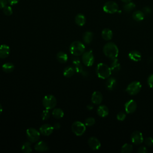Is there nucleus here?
Returning <instances> with one entry per match:
<instances>
[{"label":"nucleus","mask_w":153,"mask_h":153,"mask_svg":"<svg viewBox=\"0 0 153 153\" xmlns=\"http://www.w3.org/2000/svg\"><path fill=\"white\" fill-rule=\"evenodd\" d=\"M103 52L104 54L110 58L111 59H115L118 55V48L116 44L114 42H110L106 43L103 48Z\"/></svg>","instance_id":"obj_1"},{"label":"nucleus","mask_w":153,"mask_h":153,"mask_svg":"<svg viewBox=\"0 0 153 153\" xmlns=\"http://www.w3.org/2000/svg\"><path fill=\"white\" fill-rule=\"evenodd\" d=\"M96 72L97 76L102 79L108 78L112 73L111 68L103 63H100L97 65Z\"/></svg>","instance_id":"obj_2"},{"label":"nucleus","mask_w":153,"mask_h":153,"mask_svg":"<svg viewBox=\"0 0 153 153\" xmlns=\"http://www.w3.org/2000/svg\"><path fill=\"white\" fill-rule=\"evenodd\" d=\"M69 51L75 56H81L85 51V45L80 41H74L70 45Z\"/></svg>","instance_id":"obj_3"},{"label":"nucleus","mask_w":153,"mask_h":153,"mask_svg":"<svg viewBox=\"0 0 153 153\" xmlns=\"http://www.w3.org/2000/svg\"><path fill=\"white\" fill-rule=\"evenodd\" d=\"M57 104L56 98L52 94H48L44 97L42 99V105L47 109H53Z\"/></svg>","instance_id":"obj_4"},{"label":"nucleus","mask_w":153,"mask_h":153,"mask_svg":"<svg viewBox=\"0 0 153 153\" xmlns=\"http://www.w3.org/2000/svg\"><path fill=\"white\" fill-rule=\"evenodd\" d=\"M86 126L85 124L80 121H75L72 123L71 126V129L72 132L77 136H80L82 135L86 130Z\"/></svg>","instance_id":"obj_5"},{"label":"nucleus","mask_w":153,"mask_h":153,"mask_svg":"<svg viewBox=\"0 0 153 153\" xmlns=\"http://www.w3.org/2000/svg\"><path fill=\"white\" fill-rule=\"evenodd\" d=\"M142 88V85L140 82L134 81L130 82L127 87L126 91L130 95H136L139 93Z\"/></svg>","instance_id":"obj_6"},{"label":"nucleus","mask_w":153,"mask_h":153,"mask_svg":"<svg viewBox=\"0 0 153 153\" xmlns=\"http://www.w3.org/2000/svg\"><path fill=\"white\" fill-rule=\"evenodd\" d=\"M26 136L28 140L32 143L37 142L39 137L41 133L34 128H29L26 130Z\"/></svg>","instance_id":"obj_7"},{"label":"nucleus","mask_w":153,"mask_h":153,"mask_svg":"<svg viewBox=\"0 0 153 153\" xmlns=\"http://www.w3.org/2000/svg\"><path fill=\"white\" fill-rule=\"evenodd\" d=\"M103 10L109 14H114L118 11V5L114 1H108L103 6Z\"/></svg>","instance_id":"obj_8"},{"label":"nucleus","mask_w":153,"mask_h":153,"mask_svg":"<svg viewBox=\"0 0 153 153\" xmlns=\"http://www.w3.org/2000/svg\"><path fill=\"white\" fill-rule=\"evenodd\" d=\"M82 61L86 66H91L94 62V57L91 51L84 52L82 54Z\"/></svg>","instance_id":"obj_9"},{"label":"nucleus","mask_w":153,"mask_h":153,"mask_svg":"<svg viewBox=\"0 0 153 153\" xmlns=\"http://www.w3.org/2000/svg\"><path fill=\"white\" fill-rule=\"evenodd\" d=\"M131 141L134 145H140L143 142V137L142 133L139 131H134L132 133L131 137Z\"/></svg>","instance_id":"obj_10"},{"label":"nucleus","mask_w":153,"mask_h":153,"mask_svg":"<svg viewBox=\"0 0 153 153\" xmlns=\"http://www.w3.org/2000/svg\"><path fill=\"white\" fill-rule=\"evenodd\" d=\"M124 108L127 114H133L136 111L137 108L136 102L134 100L130 99L125 103Z\"/></svg>","instance_id":"obj_11"},{"label":"nucleus","mask_w":153,"mask_h":153,"mask_svg":"<svg viewBox=\"0 0 153 153\" xmlns=\"http://www.w3.org/2000/svg\"><path fill=\"white\" fill-rule=\"evenodd\" d=\"M54 127L48 124H44L39 127V132L44 136H49L54 131Z\"/></svg>","instance_id":"obj_12"},{"label":"nucleus","mask_w":153,"mask_h":153,"mask_svg":"<svg viewBox=\"0 0 153 153\" xmlns=\"http://www.w3.org/2000/svg\"><path fill=\"white\" fill-rule=\"evenodd\" d=\"M88 144L90 148L94 151L97 150L101 146V143L99 140L96 137H91L88 140Z\"/></svg>","instance_id":"obj_13"},{"label":"nucleus","mask_w":153,"mask_h":153,"mask_svg":"<svg viewBox=\"0 0 153 153\" xmlns=\"http://www.w3.org/2000/svg\"><path fill=\"white\" fill-rule=\"evenodd\" d=\"M91 102L93 104H95V105L100 104L103 100L102 94L99 91H96L93 92L91 96Z\"/></svg>","instance_id":"obj_14"},{"label":"nucleus","mask_w":153,"mask_h":153,"mask_svg":"<svg viewBox=\"0 0 153 153\" xmlns=\"http://www.w3.org/2000/svg\"><path fill=\"white\" fill-rule=\"evenodd\" d=\"M35 150L39 152H45L49 149L48 146L44 141H40L38 142L34 146Z\"/></svg>","instance_id":"obj_15"},{"label":"nucleus","mask_w":153,"mask_h":153,"mask_svg":"<svg viewBox=\"0 0 153 153\" xmlns=\"http://www.w3.org/2000/svg\"><path fill=\"white\" fill-rule=\"evenodd\" d=\"M10 49L9 46L3 44L0 45V59L7 57L10 54Z\"/></svg>","instance_id":"obj_16"},{"label":"nucleus","mask_w":153,"mask_h":153,"mask_svg":"<svg viewBox=\"0 0 153 153\" xmlns=\"http://www.w3.org/2000/svg\"><path fill=\"white\" fill-rule=\"evenodd\" d=\"M128 57L134 62H139L142 59L141 53L137 50H132L128 54Z\"/></svg>","instance_id":"obj_17"},{"label":"nucleus","mask_w":153,"mask_h":153,"mask_svg":"<svg viewBox=\"0 0 153 153\" xmlns=\"http://www.w3.org/2000/svg\"><path fill=\"white\" fill-rule=\"evenodd\" d=\"M105 85H106V88L108 90H109V91L113 90L116 87L117 80L115 78H114L113 77L108 78V79H107V81L105 83Z\"/></svg>","instance_id":"obj_18"},{"label":"nucleus","mask_w":153,"mask_h":153,"mask_svg":"<svg viewBox=\"0 0 153 153\" xmlns=\"http://www.w3.org/2000/svg\"><path fill=\"white\" fill-rule=\"evenodd\" d=\"M97 113L101 117H106L109 114V109L105 105H100L97 109Z\"/></svg>","instance_id":"obj_19"},{"label":"nucleus","mask_w":153,"mask_h":153,"mask_svg":"<svg viewBox=\"0 0 153 153\" xmlns=\"http://www.w3.org/2000/svg\"><path fill=\"white\" fill-rule=\"evenodd\" d=\"M101 35L104 40L109 41L112 39L113 36V33L111 29L108 28H105L102 31Z\"/></svg>","instance_id":"obj_20"},{"label":"nucleus","mask_w":153,"mask_h":153,"mask_svg":"<svg viewBox=\"0 0 153 153\" xmlns=\"http://www.w3.org/2000/svg\"><path fill=\"white\" fill-rule=\"evenodd\" d=\"M144 16H145V14L142 11H140V10L135 11L132 14L133 19L137 22H140L143 20L144 19Z\"/></svg>","instance_id":"obj_21"},{"label":"nucleus","mask_w":153,"mask_h":153,"mask_svg":"<svg viewBox=\"0 0 153 153\" xmlns=\"http://www.w3.org/2000/svg\"><path fill=\"white\" fill-rule=\"evenodd\" d=\"M75 21L77 25L79 26H82L84 25V24L85 23L86 19L84 15H83L82 14H78L75 17Z\"/></svg>","instance_id":"obj_22"},{"label":"nucleus","mask_w":153,"mask_h":153,"mask_svg":"<svg viewBox=\"0 0 153 153\" xmlns=\"http://www.w3.org/2000/svg\"><path fill=\"white\" fill-rule=\"evenodd\" d=\"M120 63L118 62V60L117 58L112 59V62L111 63V71L114 72H117L120 69Z\"/></svg>","instance_id":"obj_23"},{"label":"nucleus","mask_w":153,"mask_h":153,"mask_svg":"<svg viewBox=\"0 0 153 153\" xmlns=\"http://www.w3.org/2000/svg\"><path fill=\"white\" fill-rule=\"evenodd\" d=\"M93 38V33L90 31L85 32L82 36L83 41L86 44H90Z\"/></svg>","instance_id":"obj_24"},{"label":"nucleus","mask_w":153,"mask_h":153,"mask_svg":"<svg viewBox=\"0 0 153 153\" xmlns=\"http://www.w3.org/2000/svg\"><path fill=\"white\" fill-rule=\"evenodd\" d=\"M2 69L4 72L6 73H11L13 71L14 69V66L13 63L7 62L2 65Z\"/></svg>","instance_id":"obj_25"},{"label":"nucleus","mask_w":153,"mask_h":153,"mask_svg":"<svg viewBox=\"0 0 153 153\" xmlns=\"http://www.w3.org/2000/svg\"><path fill=\"white\" fill-rule=\"evenodd\" d=\"M56 58L60 63H66L68 60V55L63 51H60L57 54Z\"/></svg>","instance_id":"obj_26"},{"label":"nucleus","mask_w":153,"mask_h":153,"mask_svg":"<svg viewBox=\"0 0 153 153\" xmlns=\"http://www.w3.org/2000/svg\"><path fill=\"white\" fill-rule=\"evenodd\" d=\"M52 115L56 119H60L64 115V112L60 108H55L52 111Z\"/></svg>","instance_id":"obj_27"},{"label":"nucleus","mask_w":153,"mask_h":153,"mask_svg":"<svg viewBox=\"0 0 153 153\" xmlns=\"http://www.w3.org/2000/svg\"><path fill=\"white\" fill-rule=\"evenodd\" d=\"M75 69L72 66H67L63 71V75L66 77H71L75 73Z\"/></svg>","instance_id":"obj_28"},{"label":"nucleus","mask_w":153,"mask_h":153,"mask_svg":"<svg viewBox=\"0 0 153 153\" xmlns=\"http://www.w3.org/2000/svg\"><path fill=\"white\" fill-rule=\"evenodd\" d=\"M22 151L25 153H29L32 151L30 142H25L22 145Z\"/></svg>","instance_id":"obj_29"},{"label":"nucleus","mask_w":153,"mask_h":153,"mask_svg":"<svg viewBox=\"0 0 153 153\" xmlns=\"http://www.w3.org/2000/svg\"><path fill=\"white\" fill-rule=\"evenodd\" d=\"M132 151L133 146L130 143L124 144L121 148V152L123 153H130Z\"/></svg>","instance_id":"obj_30"},{"label":"nucleus","mask_w":153,"mask_h":153,"mask_svg":"<svg viewBox=\"0 0 153 153\" xmlns=\"http://www.w3.org/2000/svg\"><path fill=\"white\" fill-rule=\"evenodd\" d=\"M136 7V5L133 2H128L127 3H125L124 5L123 6V9L126 12H130L131 11Z\"/></svg>","instance_id":"obj_31"},{"label":"nucleus","mask_w":153,"mask_h":153,"mask_svg":"<svg viewBox=\"0 0 153 153\" xmlns=\"http://www.w3.org/2000/svg\"><path fill=\"white\" fill-rule=\"evenodd\" d=\"M95 123V119L93 117H88L85 120V125L87 127H91Z\"/></svg>","instance_id":"obj_32"},{"label":"nucleus","mask_w":153,"mask_h":153,"mask_svg":"<svg viewBox=\"0 0 153 153\" xmlns=\"http://www.w3.org/2000/svg\"><path fill=\"white\" fill-rule=\"evenodd\" d=\"M3 12L6 16H11L13 14V9L10 6L6 5L3 8Z\"/></svg>","instance_id":"obj_33"},{"label":"nucleus","mask_w":153,"mask_h":153,"mask_svg":"<svg viewBox=\"0 0 153 153\" xmlns=\"http://www.w3.org/2000/svg\"><path fill=\"white\" fill-rule=\"evenodd\" d=\"M41 117H42V119L43 120H47L50 117V111H49V109H45V110H44L42 111V112Z\"/></svg>","instance_id":"obj_34"},{"label":"nucleus","mask_w":153,"mask_h":153,"mask_svg":"<svg viewBox=\"0 0 153 153\" xmlns=\"http://www.w3.org/2000/svg\"><path fill=\"white\" fill-rule=\"evenodd\" d=\"M126 117V114H125L124 112H122V111L118 112V113L117 114V120H118V121H124V120H125Z\"/></svg>","instance_id":"obj_35"},{"label":"nucleus","mask_w":153,"mask_h":153,"mask_svg":"<svg viewBox=\"0 0 153 153\" xmlns=\"http://www.w3.org/2000/svg\"><path fill=\"white\" fill-rule=\"evenodd\" d=\"M145 144L148 146H153V138L151 137H146L144 140Z\"/></svg>","instance_id":"obj_36"},{"label":"nucleus","mask_w":153,"mask_h":153,"mask_svg":"<svg viewBox=\"0 0 153 153\" xmlns=\"http://www.w3.org/2000/svg\"><path fill=\"white\" fill-rule=\"evenodd\" d=\"M75 71L76 72H82V71H83V68L81 63L75 65Z\"/></svg>","instance_id":"obj_37"},{"label":"nucleus","mask_w":153,"mask_h":153,"mask_svg":"<svg viewBox=\"0 0 153 153\" xmlns=\"http://www.w3.org/2000/svg\"><path fill=\"white\" fill-rule=\"evenodd\" d=\"M148 84L151 88H153V74L149 75L148 78Z\"/></svg>","instance_id":"obj_38"},{"label":"nucleus","mask_w":153,"mask_h":153,"mask_svg":"<svg viewBox=\"0 0 153 153\" xmlns=\"http://www.w3.org/2000/svg\"><path fill=\"white\" fill-rule=\"evenodd\" d=\"M142 11L145 14H149L151 13V8L149 7H145L143 8Z\"/></svg>","instance_id":"obj_39"},{"label":"nucleus","mask_w":153,"mask_h":153,"mask_svg":"<svg viewBox=\"0 0 153 153\" xmlns=\"http://www.w3.org/2000/svg\"><path fill=\"white\" fill-rule=\"evenodd\" d=\"M148 152L147 148L145 146H140L137 149V152L139 153H146Z\"/></svg>","instance_id":"obj_40"},{"label":"nucleus","mask_w":153,"mask_h":153,"mask_svg":"<svg viewBox=\"0 0 153 153\" xmlns=\"http://www.w3.org/2000/svg\"><path fill=\"white\" fill-rule=\"evenodd\" d=\"M7 0H0V9H2L7 5Z\"/></svg>","instance_id":"obj_41"},{"label":"nucleus","mask_w":153,"mask_h":153,"mask_svg":"<svg viewBox=\"0 0 153 153\" xmlns=\"http://www.w3.org/2000/svg\"><path fill=\"white\" fill-rule=\"evenodd\" d=\"M7 1L10 5H14L17 4L19 2V0H7Z\"/></svg>","instance_id":"obj_42"},{"label":"nucleus","mask_w":153,"mask_h":153,"mask_svg":"<svg viewBox=\"0 0 153 153\" xmlns=\"http://www.w3.org/2000/svg\"><path fill=\"white\" fill-rule=\"evenodd\" d=\"M53 127H54V129H56V130H58L60 128V124L59 123H56L54 124V125L53 126Z\"/></svg>","instance_id":"obj_43"},{"label":"nucleus","mask_w":153,"mask_h":153,"mask_svg":"<svg viewBox=\"0 0 153 153\" xmlns=\"http://www.w3.org/2000/svg\"><path fill=\"white\" fill-rule=\"evenodd\" d=\"M87 109H88V110H91V109L93 108V106L91 105H87Z\"/></svg>","instance_id":"obj_44"},{"label":"nucleus","mask_w":153,"mask_h":153,"mask_svg":"<svg viewBox=\"0 0 153 153\" xmlns=\"http://www.w3.org/2000/svg\"><path fill=\"white\" fill-rule=\"evenodd\" d=\"M122 2H124V3H127V2H128L130 1H131V0H121Z\"/></svg>","instance_id":"obj_45"},{"label":"nucleus","mask_w":153,"mask_h":153,"mask_svg":"<svg viewBox=\"0 0 153 153\" xmlns=\"http://www.w3.org/2000/svg\"><path fill=\"white\" fill-rule=\"evenodd\" d=\"M2 112V105L0 103V115L1 114V113Z\"/></svg>","instance_id":"obj_46"}]
</instances>
